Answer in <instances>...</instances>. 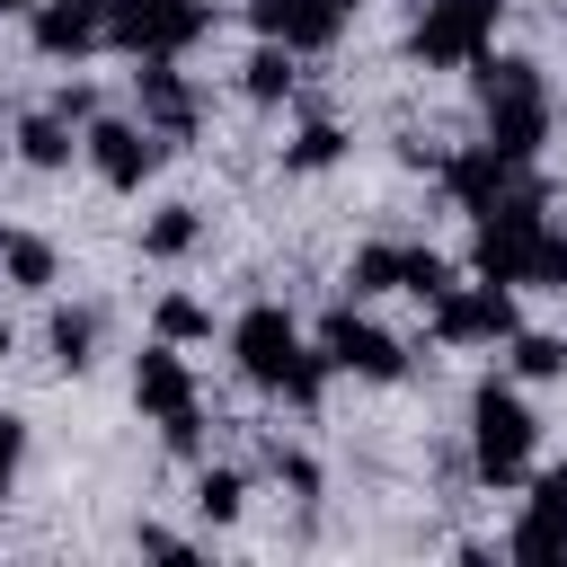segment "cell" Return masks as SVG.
Returning <instances> with one entry per match:
<instances>
[{
    "label": "cell",
    "mask_w": 567,
    "mask_h": 567,
    "mask_svg": "<svg viewBox=\"0 0 567 567\" xmlns=\"http://www.w3.org/2000/svg\"><path fill=\"white\" fill-rule=\"evenodd\" d=\"M496 9H505V0H425V9H416L408 53H416V62H478V53H487Z\"/></svg>",
    "instance_id": "cell-5"
},
{
    "label": "cell",
    "mask_w": 567,
    "mask_h": 567,
    "mask_svg": "<svg viewBox=\"0 0 567 567\" xmlns=\"http://www.w3.org/2000/svg\"><path fill=\"white\" fill-rule=\"evenodd\" d=\"M514 372H523V381H558V372H567V346H558V337H514Z\"/></svg>",
    "instance_id": "cell-21"
},
{
    "label": "cell",
    "mask_w": 567,
    "mask_h": 567,
    "mask_svg": "<svg viewBox=\"0 0 567 567\" xmlns=\"http://www.w3.org/2000/svg\"><path fill=\"white\" fill-rule=\"evenodd\" d=\"M159 328H168V337H195V328H204V310L177 292V301H159Z\"/></svg>",
    "instance_id": "cell-26"
},
{
    "label": "cell",
    "mask_w": 567,
    "mask_h": 567,
    "mask_svg": "<svg viewBox=\"0 0 567 567\" xmlns=\"http://www.w3.org/2000/svg\"><path fill=\"white\" fill-rule=\"evenodd\" d=\"M478 97H487V151L496 159H532L540 133H549V89L532 62H478Z\"/></svg>",
    "instance_id": "cell-2"
},
{
    "label": "cell",
    "mask_w": 567,
    "mask_h": 567,
    "mask_svg": "<svg viewBox=\"0 0 567 567\" xmlns=\"http://www.w3.org/2000/svg\"><path fill=\"white\" fill-rule=\"evenodd\" d=\"M337 151H346V133H337V124H301V142H292V168H328Z\"/></svg>",
    "instance_id": "cell-23"
},
{
    "label": "cell",
    "mask_w": 567,
    "mask_h": 567,
    "mask_svg": "<svg viewBox=\"0 0 567 567\" xmlns=\"http://www.w3.org/2000/svg\"><path fill=\"white\" fill-rule=\"evenodd\" d=\"M346 284H354V292H399V284H408V248H354Z\"/></svg>",
    "instance_id": "cell-16"
},
{
    "label": "cell",
    "mask_w": 567,
    "mask_h": 567,
    "mask_svg": "<svg viewBox=\"0 0 567 567\" xmlns=\"http://www.w3.org/2000/svg\"><path fill=\"white\" fill-rule=\"evenodd\" d=\"M337 9H363V0H337Z\"/></svg>",
    "instance_id": "cell-28"
},
{
    "label": "cell",
    "mask_w": 567,
    "mask_h": 567,
    "mask_svg": "<svg viewBox=\"0 0 567 567\" xmlns=\"http://www.w3.org/2000/svg\"><path fill=\"white\" fill-rule=\"evenodd\" d=\"M133 97H142V124H151L159 142H186V133H195V89L168 71V53H142V71H133Z\"/></svg>",
    "instance_id": "cell-10"
},
{
    "label": "cell",
    "mask_w": 567,
    "mask_h": 567,
    "mask_svg": "<svg viewBox=\"0 0 567 567\" xmlns=\"http://www.w3.org/2000/svg\"><path fill=\"white\" fill-rule=\"evenodd\" d=\"M44 346H53V363H62V372H80V363H89V346H97V310H53V337H44Z\"/></svg>",
    "instance_id": "cell-17"
},
{
    "label": "cell",
    "mask_w": 567,
    "mask_h": 567,
    "mask_svg": "<svg viewBox=\"0 0 567 567\" xmlns=\"http://www.w3.org/2000/svg\"><path fill=\"white\" fill-rule=\"evenodd\" d=\"M319 354H328L337 372H363V381H399V372H408L399 337H381V328H372V319H354V310H337V319L319 328Z\"/></svg>",
    "instance_id": "cell-8"
},
{
    "label": "cell",
    "mask_w": 567,
    "mask_h": 567,
    "mask_svg": "<svg viewBox=\"0 0 567 567\" xmlns=\"http://www.w3.org/2000/svg\"><path fill=\"white\" fill-rule=\"evenodd\" d=\"M204 18H213L204 0H106V35L124 53H177L204 35Z\"/></svg>",
    "instance_id": "cell-4"
},
{
    "label": "cell",
    "mask_w": 567,
    "mask_h": 567,
    "mask_svg": "<svg viewBox=\"0 0 567 567\" xmlns=\"http://www.w3.org/2000/svg\"><path fill=\"white\" fill-rule=\"evenodd\" d=\"M248 97H292V44H257L248 53Z\"/></svg>",
    "instance_id": "cell-19"
},
{
    "label": "cell",
    "mask_w": 567,
    "mask_h": 567,
    "mask_svg": "<svg viewBox=\"0 0 567 567\" xmlns=\"http://www.w3.org/2000/svg\"><path fill=\"white\" fill-rule=\"evenodd\" d=\"M567 549V461L532 478V505L514 523V558H558Z\"/></svg>",
    "instance_id": "cell-11"
},
{
    "label": "cell",
    "mask_w": 567,
    "mask_h": 567,
    "mask_svg": "<svg viewBox=\"0 0 567 567\" xmlns=\"http://www.w3.org/2000/svg\"><path fill=\"white\" fill-rule=\"evenodd\" d=\"M18 159L62 168V159H71V115H53V106H44V115H27V124H18Z\"/></svg>",
    "instance_id": "cell-15"
},
{
    "label": "cell",
    "mask_w": 567,
    "mask_h": 567,
    "mask_svg": "<svg viewBox=\"0 0 567 567\" xmlns=\"http://www.w3.org/2000/svg\"><path fill=\"white\" fill-rule=\"evenodd\" d=\"M106 35V0H44L35 9V44L44 53H89Z\"/></svg>",
    "instance_id": "cell-13"
},
{
    "label": "cell",
    "mask_w": 567,
    "mask_h": 567,
    "mask_svg": "<svg viewBox=\"0 0 567 567\" xmlns=\"http://www.w3.org/2000/svg\"><path fill=\"white\" fill-rule=\"evenodd\" d=\"M0 9H27V0H0Z\"/></svg>",
    "instance_id": "cell-29"
},
{
    "label": "cell",
    "mask_w": 567,
    "mask_h": 567,
    "mask_svg": "<svg viewBox=\"0 0 567 567\" xmlns=\"http://www.w3.org/2000/svg\"><path fill=\"white\" fill-rule=\"evenodd\" d=\"M470 461L487 487H514L532 470V408L514 399V381H478L470 399Z\"/></svg>",
    "instance_id": "cell-3"
},
{
    "label": "cell",
    "mask_w": 567,
    "mask_h": 567,
    "mask_svg": "<svg viewBox=\"0 0 567 567\" xmlns=\"http://www.w3.org/2000/svg\"><path fill=\"white\" fill-rule=\"evenodd\" d=\"M195 248V204H159V221L142 230V257H186Z\"/></svg>",
    "instance_id": "cell-18"
},
{
    "label": "cell",
    "mask_w": 567,
    "mask_h": 567,
    "mask_svg": "<svg viewBox=\"0 0 567 567\" xmlns=\"http://www.w3.org/2000/svg\"><path fill=\"white\" fill-rule=\"evenodd\" d=\"M18 452H27V425L0 416V496H9V478H18Z\"/></svg>",
    "instance_id": "cell-25"
},
{
    "label": "cell",
    "mask_w": 567,
    "mask_h": 567,
    "mask_svg": "<svg viewBox=\"0 0 567 567\" xmlns=\"http://www.w3.org/2000/svg\"><path fill=\"white\" fill-rule=\"evenodd\" d=\"M248 27H257L266 44H292V53H319V44H337V27H346V9H337V0H248Z\"/></svg>",
    "instance_id": "cell-9"
},
{
    "label": "cell",
    "mask_w": 567,
    "mask_h": 567,
    "mask_svg": "<svg viewBox=\"0 0 567 567\" xmlns=\"http://www.w3.org/2000/svg\"><path fill=\"white\" fill-rule=\"evenodd\" d=\"M434 337L443 346H496V337H514V301H505V284H470V292H434Z\"/></svg>",
    "instance_id": "cell-6"
},
{
    "label": "cell",
    "mask_w": 567,
    "mask_h": 567,
    "mask_svg": "<svg viewBox=\"0 0 567 567\" xmlns=\"http://www.w3.org/2000/svg\"><path fill=\"white\" fill-rule=\"evenodd\" d=\"M53 115H71V124H97V89H89V80H71V89L53 97Z\"/></svg>",
    "instance_id": "cell-24"
},
{
    "label": "cell",
    "mask_w": 567,
    "mask_h": 567,
    "mask_svg": "<svg viewBox=\"0 0 567 567\" xmlns=\"http://www.w3.org/2000/svg\"><path fill=\"white\" fill-rule=\"evenodd\" d=\"M133 399L168 425V416H195V381H186V363L168 354V346H142V363H133Z\"/></svg>",
    "instance_id": "cell-12"
},
{
    "label": "cell",
    "mask_w": 567,
    "mask_h": 567,
    "mask_svg": "<svg viewBox=\"0 0 567 567\" xmlns=\"http://www.w3.org/2000/svg\"><path fill=\"white\" fill-rule=\"evenodd\" d=\"M239 496H248V487H239V470H204V487H195V505H204L213 523H230V514H239Z\"/></svg>",
    "instance_id": "cell-22"
},
{
    "label": "cell",
    "mask_w": 567,
    "mask_h": 567,
    "mask_svg": "<svg viewBox=\"0 0 567 567\" xmlns=\"http://www.w3.org/2000/svg\"><path fill=\"white\" fill-rule=\"evenodd\" d=\"M159 151H168V142H159L151 124H133V115H97V124H89V159H97V177H106L115 195H133V186L159 168Z\"/></svg>",
    "instance_id": "cell-7"
},
{
    "label": "cell",
    "mask_w": 567,
    "mask_h": 567,
    "mask_svg": "<svg viewBox=\"0 0 567 567\" xmlns=\"http://www.w3.org/2000/svg\"><path fill=\"white\" fill-rule=\"evenodd\" d=\"M0 266H9V284L44 292V284H53V239H35V230H0Z\"/></svg>",
    "instance_id": "cell-14"
},
{
    "label": "cell",
    "mask_w": 567,
    "mask_h": 567,
    "mask_svg": "<svg viewBox=\"0 0 567 567\" xmlns=\"http://www.w3.org/2000/svg\"><path fill=\"white\" fill-rule=\"evenodd\" d=\"M523 284H549V292H567V239H558V230H540V239L523 248Z\"/></svg>",
    "instance_id": "cell-20"
},
{
    "label": "cell",
    "mask_w": 567,
    "mask_h": 567,
    "mask_svg": "<svg viewBox=\"0 0 567 567\" xmlns=\"http://www.w3.org/2000/svg\"><path fill=\"white\" fill-rule=\"evenodd\" d=\"M0 354H9V319H0Z\"/></svg>",
    "instance_id": "cell-27"
},
{
    "label": "cell",
    "mask_w": 567,
    "mask_h": 567,
    "mask_svg": "<svg viewBox=\"0 0 567 567\" xmlns=\"http://www.w3.org/2000/svg\"><path fill=\"white\" fill-rule=\"evenodd\" d=\"M230 354H239V372L248 381H266V390H284V399H319V381H328V354H301V337H292V319L275 310V301H257V310H239V328H230Z\"/></svg>",
    "instance_id": "cell-1"
}]
</instances>
